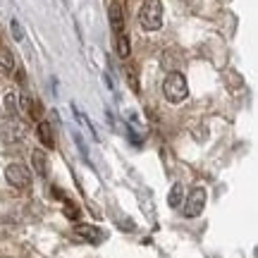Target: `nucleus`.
<instances>
[{
  "label": "nucleus",
  "instance_id": "obj_11",
  "mask_svg": "<svg viewBox=\"0 0 258 258\" xmlns=\"http://www.w3.org/2000/svg\"><path fill=\"white\" fill-rule=\"evenodd\" d=\"M15 70V57L10 53L8 48H0V72L3 74H10Z\"/></svg>",
  "mask_w": 258,
  "mask_h": 258
},
{
  "label": "nucleus",
  "instance_id": "obj_9",
  "mask_svg": "<svg viewBox=\"0 0 258 258\" xmlns=\"http://www.w3.org/2000/svg\"><path fill=\"white\" fill-rule=\"evenodd\" d=\"M22 108H24V110H27L29 115L34 117V120H38V117L43 115V108H41V103L34 101V98H31V96H27V93L22 96Z\"/></svg>",
  "mask_w": 258,
  "mask_h": 258
},
{
  "label": "nucleus",
  "instance_id": "obj_12",
  "mask_svg": "<svg viewBox=\"0 0 258 258\" xmlns=\"http://www.w3.org/2000/svg\"><path fill=\"white\" fill-rule=\"evenodd\" d=\"M115 50H117V55L120 57H127L129 50H132V46H129V38L127 34L122 31V34H115Z\"/></svg>",
  "mask_w": 258,
  "mask_h": 258
},
{
  "label": "nucleus",
  "instance_id": "obj_2",
  "mask_svg": "<svg viewBox=\"0 0 258 258\" xmlns=\"http://www.w3.org/2000/svg\"><path fill=\"white\" fill-rule=\"evenodd\" d=\"M163 93H165V98L170 103H182L184 101L186 93H189V86H186L184 74H179V72L167 74L165 82H163Z\"/></svg>",
  "mask_w": 258,
  "mask_h": 258
},
{
  "label": "nucleus",
  "instance_id": "obj_13",
  "mask_svg": "<svg viewBox=\"0 0 258 258\" xmlns=\"http://www.w3.org/2000/svg\"><path fill=\"white\" fill-rule=\"evenodd\" d=\"M182 199H184V186L175 184V186H172V191H170V196H167L170 208H179V206H182Z\"/></svg>",
  "mask_w": 258,
  "mask_h": 258
},
{
  "label": "nucleus",
  "instance_id": "obj_7",
  "mask_svg": "<svg viewBox=\"0 0 258 258\" xmlns=\"http://www.w3.org/2000/svg\"><path fill=\"white\" fill-rule=\"evenodd\" d=\"M110 24H112V31H115V34H122V31H124V17H122V8L117 3L110 5Z\"/></svg>",
  "mask_w": 258,
  "mask_h": 258
},
{
  "label": "nucleus",
  "instance_id": "obj_3",
  "mask_svg": "<svg viewBox=\"0 0 258 258\" xmlns=\"http://www.w3.org/2000/svg\"><path fill=\"white\" fill-rule=\"evenodd\" d=\"M5 179H8L12 186L24 189V186H29V182H31V175H29V170L24 165H19V163H10V165L5 167Z\"/></svg>",
  "mask_w": 258,
  "mask_h": 258
},
{
  "label": "nucleus",
  "instance_id": "obj_15",
  "mask_svg": "<svg viewBox=\"0 0 258 258\" xmlns=\"http://www.w3.org/2000/svg\"><path fill=\"white\" fill-rule=\"evenodd\" d=\"M64 215H67L70 220H77V218H79V211H77V206H72V203L67 201V203H64Z\"/></svg>",
  "mask_w": 258,
  "mask_h": 258
},
{
  "label": "nucleus",
  "instance_id": "obj_5",
  "mask_svg": "<svg viewBox=\"0 0 258 258\" xmlns=\"http://www.w3.org/2000/svg\"><path fill=\"white\" fill-rule=\"evenodd\" d=\"M74 234L86 241H91V244H98V241L105 239V232H103L101 227H93V225H77V227H74Z\"/></svg>",
  "mask_w": 258,
  "mask_h": 258
},
{
  "label": "nucleus",
  "instance_id": "obj_1",
  "mask_svg": "<svg viewBox=\"0 0 258 258\" xmlns=\"http://www.w3.org/2000/svg\"><path fill=\"white\" fill-rule=\"evenodd\" d=\"M139 22L146 31H158L163 27V3L160 0H146L139 12Z\"/></svg>",
  "mask_w": 258,
  "mask_h": 258
},
{
  "label": "nucleus",
  "instance_id": "obj_10",
  "mask_svg": "<svg viewBox=\"0 0 258 258\" xmlns=\"http://www.w3.org/2000/svg\"><path fill=\"white\" fill-rule=\"evenodd\" d=\"M31 163H34V170H36L41 177L48 175V158L43 151H34V153H31Z\"/></svg>",
  "mask_w": 258,
  "mask_h": 258
},
{
  "label": "nucleus",
  "instance_id": "obj_4",
  "mask_svg": "<svg viewBox=\"0 0 258 258\" xmlns=\"http://www.w3.org/2000/svg\"><path fill=\"white\" fill-rule=\"evenodd\" d=\"M203 208H206V191H203L201 186L199 189H194L189 194V201L184 206V215L186 218H196V215H201Z\"/></svg>",
  "mask_w": 258,
  "mask_h": 258
},
{
  "label": "nucleus",
  "instance_id": "obj_16",
  "mask_svg": "<svg viewBox=\"0 0 258 258\" xmlns=\"http://www.w3.org/2000/svg\"><path fill=\"white\" fill-rule=\"evenodd\" d=\"M12 36L17 38V41H22V38H24V31H22V24H19L17 19H12Z\"/></svg>",
  "mask_w": 258,
  "mask_h": 258
},
{
  "label": "nucleus",
  "instance_id": "obj_8",
  "mask_svg": "<svg viewBox=\"0 0 258 258\" xmlns=\"http://www.w3.org/2000/svg\"><path fill=\"white\" fill-rule=\"evenodd\" d=\"M36 132H38V139H41V144L46 148H53V144H55V139H53V127L48 124V122H38V127H36Z\"/></svg>",
  "mask_w": 258,
  "mask_h": 258
},
{
  "label": "nucleus",
  "instance_id": "obj_6",
  "mask_svg": "<svg viewBox=\"0 0 258 258\" xmlns=\"http://www.w3.org/2000/svg\"><path fill=\"white\" fill-rule=\"evenodd\" d=\"M24 132H27V129H24L22 122H8V124L3 127V139L12 144V141H17V139L24 137Z\"/></svg>",
  "mask_w": 258,
  "mask_h": 258
},
{
  "label": "nucleus",
  "instance_id": "obj_14",
  "mask_svg": "<svg viewBox=\"0 0 258 258\" xmlns=\"http://www.w3.org/2000/svg\"><path fill=\"white\" fill-rule=\"evenodd\" d=\"M5 108H8L10 115H15V112H17V96H15V93H8V98H5Z\"/></svg>",
  "mask_w": 258,
  "mask_h": 258
}]
</instances>
